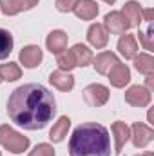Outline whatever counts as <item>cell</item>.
Returning <instances> with one entry per match:
<instances>
[{
  "instance_id": "2e32d148",
  "label": "cell",
  "mask_w": 154,
  "mask_h": 156,
  "mask_svg": "<svg viewBox=\"0 0 154 156\" xmlns=\"http://www.w3.org/2000/svg\"><path fill=\"white\" fill-rule=\"evenodd\" d=\"M73 11L82 20H93L98 15V4L94 0H78V4L75 5Z\"/></svg>"
},
{
  "instance_id": "e0dca14e",
  "label": "cell",
  "mask_w": 154,
  "mask_h": 156,
  "mask_svg": "<svg viewBox=\"0 0 154 156\" xmlns=\"http://www.w3.org/2000/svg\"><path fill=\"white\" fill-rule=\"evenodd\" d=\"M118 51H120V55L123 58H134L138 55V44H136L134 35L123 33L118 40Z\"/></svg>"
},
{
  "instance_id": "484cf974",
  "label": "cell",
  "mask_w": 154,
  "mask_h": 156,
  "mask_svg": "<svg viewBox=\"0 0 154 156\" xmlns=\"http://www.w3.org/2000/svg\"><path fill=\"white\" fill-rule=\"evenodd\" d=\"M29 156H54V149H53V145H49V144H38L31 153Z\"/></svg>"
},
{
  "instance_id": "7402d4cb",
  "label": "cell",
  "mask_w": 154,
  "mask_h": 156,
  "mask_svg": "<svg viewBox=\"0 0 154 156\" xmlns=\"http://www.w3.org/2000/svg\"><path fill=\"white\" fill-rule=\"evenodd\" d=\"M22 76V69L18 64L15 62H9V64H2L0 66V78L4 82H15Z\"/></svg>"
},
{
  "instance_id": "30bf717a",
  "label": "cell",
  "mask_w": 154,
  "mask_h": 156,
  "mask_svg": "<svg viewBox=\"0 0 154 156\" xmlns=\"http://www.w3.org/2000/svg\"><path fill=\"white\" fill-rule=\"evenodd\" d=\"M111 131H113V136H114V153L116 154H121L123 145L131 138V127L125 122H114L111 125Z\"/></svg>"
},
{
  "instance_id": "277c9868",
  "label": "cell",
  "mask_w": 154,
  "mask_h": 156,
  "mask_svg": "<svg viewBox=\"0 0 154 156\" xmlns=\"http://www.w3.org/2000/svg\"><path fill=\"white\" fill-rule=\"evenodd\" d=\"M83 100L91 107H102L109 100V89L102 83H91L83 89Z\"/></svg>"
},
{
  "instance_id": "7c38bea8",
  "label": "cell",
  "mask_w": 154,
  "mask_h": 156,
  "mask_svg": "<svg viewBox=\"0 0 154 156\" xmlns=\"http://www.w3.org/2000/svg\"><path fill=\"white\" fill-rule=\"evenodd\" d=\"M87 40L93 47L96 49H103L109 42V33L107 29L103 27V24H93L89 29H87Z\"/></svg>"
},
{
  "instance_id": "f1b7e54d",
  "label": "cell",
  "mask_w": 154,
  "mask_h": 156,
  "mask_svg": "<svg viewBox=\"0 0 154 156\" xmlns=\"http://www.w3.org/2000/svg\"><path fill=\"white\" fill-rule=\"evenodd\" d=\"M145 83H147V91H152L154 89V73H151V75H145Z\"/></svg>"
},
{
  "instance_id": "7a4b0ae2",
  "label": "cell",
  "mask_w": 154,
  "mask_h": 156,
  "mask_svg": "<svg viewBox=\"0 0 154 156\" xmlns=\"http://www.w3.org/2000/svg\"><path fill=\"white\" fill-rule=\"evenodd\" d=\"M71 156H111V136L102 123H82L69 140Z\"/></svg>"
},
{
  "instance_id": "d6a6232c",
  "label": "cell",
  "mask_w": 154,
  "mask_h": 156,
  "mask_svg": "<svg viewBox=\"0 0 154 156\" xmlns=\"http://www.w3.org/2000/svg\"><path fill=\"white\" fill-rule=\"evenodd\" d=\"M0 156H2V153H0Z\"/></svg>"
},
{
  "instance_id": "4dcf8cb0",
  "label": "cell",
  "mask_w": 154,
  "mask_h": 156,
  "mask_svg": "<svg viewBox=\"0 0 154 156\" xmlns=\"http://www.w3.org/2000/svg\"><path fill=\"white\" fill-rule=\"evenodd\" d=\"M103 2H105V4H109V5H113V4H114L116 0H103Z\"/></svg>"
},
{
  "instance_id": "52a82bcc",
  "label": "cell",
  "mask_w": 154,
  "mask_h": 156,
  "mask_svg": "<svg viewBox=\"0 0 154 156\" xmlns=\"http://www.w3.org/2000/svg\"><path fill=\"white\" fill-rule=\"evenodd\" d=\"M125 102L132 107H147L151 104V91L143 85H132L125 91Z\"/></svg>"
},
{
  "instance_id": "6da1fadb",
  "label": "cell",
  "mask_w": 154,
  "mask_h": 156,
  "mask_svg": "<svg viewBox=\"0 0 154 156\" xmlns=\"http://www.w3.org/2000/svg\"><path fill=\"white\" fill-rule=\"evenodd\" d=\"M56 113L54 96L40 83H26L16 87L7 100V115L11 122L27 129H44Z\"/></svg>"
},
{
  "instance_id": "d4e9b609",
  "label": "cell",
  "mask_w": 154,
  "mask_h": 156,
  "mask_svg": "<svg viewBox=\"0 0 154 156\" xmlns=\"http://www.w3.org/2000/svg\"><path fill=\"white\" fill-rule=\"evenodd\" d=\"M138 38H140V42H142V45H143V49H147V51H152V47H154V35H152V26L149 24V29L143 33V31H140L138 33Z\"/></svg>"
},
{
  "instance_id": "9a60e30c",
  "label": "cell",
  "mask_w": 154,
  "mask_h": 156,
  "mask_svg": "<svg viewBox=\"0 0 154 156\" xmlns=\"http://www.w3.org/2000/svg\"><path fill=\"white\" fill-rule=\"evenodd\" d=\"M67 33H64V31H60V29H54V31H51L49 35H47V38H45V45H47V49L51 51V53H54V55H58V53H62L64 49H67Z\"/></svg>"
},
{
  "instance_id": "9c48e42d",
  "label": "cell",
  "mask_w": 154,
  "mask_h": 156,
  "mask_svg": "<svg viewBox=\"0 0 154 156\" xmlns=\"http://www.w3.org/2000/svg\"><path fill=\"white\" fill-rule=\"evenodd\" d=\"M42 58H44V53H42V49L38 45H26L18 55L20 64L27 69H35L37 66H40Z\"/></svg>"
},
{
  "instance_id": "d6986e66",
  "label": "cell",
  "mask_w": 154,
  "mask_h": 156,
  "mask_svg": "<svg viewBox=\"0 0 154 156\" xmlns=\"http://www.w3.org/2000/svg\"><path fill=\"white\" fill-rule=\"evenodd\" d=\"M69 127H71V120H69L67 116H60L58 118V122H56V123L51 127V131H49V138H51V142H54V144L64 142L65 136H67Z\"/></svg>"
},
{
  "instance_id": "8992f818",
  "label": "cell",
  "mask_w": 154,
  "mask_h": 156,
  "mask_svg": "<svg viewBox=\"0 0 154 156\" xmlns=\"http://www.w3.org/2000/svg\"><path fill=\"white\" fill-rule=\"evenodd\" d=\"M152 138H154L152 127H149V125H145L142 122L132 123V127H131V140H132L134 147L143 149V147H147L152 142Z\"/></svg>"
},
{
  "instance_id": "83f0119b",
  "label": "cell",
  "mask_w": 154,
  "mask_h": 156,
  "mask_svg": "<svg viewBox=\"0 0 154 156\" xmlns=\"http://www.w3.org/2000/svg\"><path fill=\"white\" fill-rule=\"evenodd\" d=\"M152 16H154V9H151V7L149 9H142V22L145 20L147 24H151L152 22Z\"/></svg>"
},
{
  "instance_id": "ac0fdd59",
  "label": "cell",
  "mask_w": 154,
  "mask_h": 156,
  "mask_svg": "<svg viewBox=\"0 0 154 156\" xmlns=\"http://www.w3.org/2000/svg\"><path fill=\"white\" fill-rule=\"evenodd\" d=\"M121 15L129 20L131 27H140L142 24V7L138 2L131 0V2H125L123 7H121Z\"/></svg>"
},
{
  "instance_id": "4fadbf2b",
  "label": "cell",
  "mask_w": 154,
  "mask_h": 156,
  "mask_svg": "<svg viewBox=\"0 0 154 156\" xmlns=\"http://www.w3.org/2000/svg\"><path fill=\"white\" fill-rule=\"evenodd\" d=\"M49 83H51L53 87H56L58 91L67 93V91H71V89L75 87V76H73L71 73H67V71L58 69V71H53V73L49 75Z\"/></svg>"
},
{
  "instance_id": "3957f363",
  "label": "cell",
  "mask_w": 154,
  "mask_h": 156,
  "mask_svg": "<svg viewBox=\"0 0 154 156\" xmlns=\"http://www.w3.org/2000/svg\"><path fill=\"white\" fill-rule=\"evenodd\" d=\"M0 144L2 147H5L9 153L13 154H20L24 151H27L29 147V138L16 133L15 129H11L9 125H0Z\"/></svg>"
},
{
  "instance_id": "5b68a950",
  "label": "cell",
  "mask_w": 154,
  "mask_h": 156,
  "mask_svg": "<svg viewBox=\"0 0 154 156\" xmlns=\"http://www.w3.org/2000/svg\"><path fill=\"white\" fill-rule=\"evenodd\" d=\"M103 27L107 29V33L111 35H123L131 29L129 20L121 15V11H111L105 15L103 18Z\"/></svg>"
},
{
  "instance_id": "603a6c76",
  "label": "cell",
  "mask_w": 154,
  "mask_h": 156,
  "mask_svg": "<svg viewBox=\"0 0 154 156\" xmlns=\"http://www.w3.org/2000/svg\"><path fill=\"white\" fill-rule=\"evenodd\" d=\"M56 64H58V69L62 71H73L76 67V60H75V55L71 49H64L62 53L56 55Z\"/></svg>"
},
{
  "instance_id": "cb8c5ba5",
  "label": "cell",
  "mask_w": 154,
  "mask_h": 156,
  "mask_svg": "<svg viewBox=\"0 0 154 156\" xmlns=\"http://www.w3.org/2000/svg\"><path fill=\"white\" fill-rule=\"evenodd\" d=\"M13 51V37L7 29L0 27V60H5Z\"/></svg>"
},
{
  "instance_id": "1f68e13d",
  "label": "cell",
  "mask_w": 154,
  "mask_h": 156,
  "mask_svg": "<svg viewBox=\"0 0 154 156\" xmlns=\"http://www.w3.org/2000/svg\"><path fill=\"white\" fill-rule=\"evenodd\" d=\"M0 82H2V78H0Z\"/></svg>"
},
{
  "instance_id": "8fae6325",
  "label": "cell",
  "mask_w": 154,
  "mask_h": 156,
  "mask_svg": "<svg viewBox=\"0 0 154 156\" xmlns=\"http://www.w3.org/2000/svg\"><path fill=\"white\" fill-rule=\"evenodd\" d=\"M120 60H118V56H116L114 53H111V51H103V53H100V55H96V56H93V66H94V69L100 73V75H107L111 69H113V66H116Z\"/></svg>"
},
{
  "instance_id": "44dd1931",
  "label": "cell",
  "mask_w": 154,
  "mask_h": 156,
  "mask_svg": "<svg viewBox=\"0 0 154 156\" xmlns=\"http://www.w3.org/2000/svg\"><path fill=\"white\" fill-rule=\"evenodd\" d=\"M71 51H73V55H75L76 67H85V66H89V64L93 62V53H91V49H89L87 45L76 44V45H73Z\"/></svg>"
},
{
  "instance_id": "f546056e",
  "label": "cell",
  "mask_w": 154,
  "mask_h": 156,
  "mask_svg": "<svg viewBox=\"0 0 154 156\" xmlns=\"http://www.w3.org/2000/svg\"><path fill=\"white\" fill-rule=\"evenodd\" d=\"M136 156H154V153H142V154H136Z\"/></svg>"
},
{
  "instance_id": "4316f807",
  "label": "cell",
  "mask_w": 154,
  "mask_h": 156,
  "mask_svg": "<svg viewBox=\"0 0 154 156\" xmlns=\"http://www.w3.org/2000/svg\"><path fill=\"white\" fill-rule=\"evenodd\" d=\"M76 4L78 0H56V9L60 13H71Z\"/></svg>"
},
{
  "instance_id": "ffe728a7",
  "label": "cell",
  "mask_w": 154,
  "mask_h": 156,
  "mask_svg": "<svg viewBox=\"0 0 154 156\" xmlns=\"http://www.w3.org/2000/svg\"><path fill=\"white\" fill-rule=\"evenodd\" d=\"M134 67L142 75H151L154 73V58L149 53H140L134 56Z\"/></svg>"
},
{
  "instance_id": "ba28073f",
  "label": "cell",
  "mask_w": 154,
  "mask_h": 156,
  "mask_svg": "<svg viewBox=\"0 0 154 156\" xmlns=\"http://www.w3.org/2000/svg\"><path fill=\"white\" fill-rule=\"evenodd\" d=\"M35 5H38V0H0V9L7 16L18 15L22 11H29Z\"/></svg>"
},
{
  "instance_id": "5bb4252c",
  "label": "cell",
  "mask_w": 154,
  "mask_h": 156,
  "mask_svg": "<svg viewBox=\"0 0 154 156\" xmlns=\"http://www.w3.org/2000/svg\"><path fill=\"white\" fill-rule=\"evenodd\" d=\"M107 75H109V80H111V85H114L118 89L125 87L131 82V69L125 64H120V62L116 66H113V69Z\"/></svg>"
}]
</instances>
